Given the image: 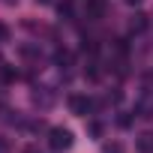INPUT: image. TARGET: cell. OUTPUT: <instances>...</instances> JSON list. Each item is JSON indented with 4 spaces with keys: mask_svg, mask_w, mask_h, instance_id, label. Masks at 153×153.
<instances>
[{
    "mask_svg": "<svg viewBox=\"0 0 153 153\" xmlns=\"http://www.w3.org/2000/svg\"><path fill=\"white\" fill-rule=\"evenodd\" d=\"M48 144H51L54 150H66V147H72V132L63 129V126H54V129L48 132Z\"/></svg>",
    "mask_w": 153,
    "mask_h": 153,
    "instance_id": "6da1fadb",
    "label": "cell"
},
{
    "mask_svg": "<svg viewBox=\"0 0 153 153\" xmlns=\"http://www.w3.org/2000/svg\"><path fill=\"white\" fill-rule=\"evenodd\" d=\"M90 108H93V102H90L87 96H81V93H72V96H69V111H72L75 117H87Z\"/></svg>",
    "mask_w": 153,
    "mask_h": 153,
    "instance_id": "7a4b0ae2",
    "label": "cell"
},
{
    "mask_svg": "<svg viewBox=\"0 0 153 153\" xmlns=\"http://www.w3.org/2000/svg\"><path fill=\"white\" fill-rule=\"evenodd\" d=\"M105 15V0H87V18L99 21Z\"/></svg>",
    "mask_w": 153,
    "mask_h": 153,
    "instance_id": "3957f363",
    "label": "cell"
},
{
    "mask_svg": "<svg viewBox=\"0 0 153 153\" xmlns=\"http://www.w3.org/2000/svg\"><path fill=\"white\" fill-rule=\"evenodd\" d=\"M138 150L141 153H153V132H147V135L138 138Z\"/></svg>",
    "mask_w": 153,
    "mask_h": 153,
    "instance_id": "277c9868",
    "label": "cell"
},
{
    "mask_svg": "<svg viewBox=\"0 0 153 153\" xmlns=\"http://www.w3.org/2000/svg\"><path fill=\"white\" fill-rule=\"evenodd\" d=\"M144 27H147V15H135V18L129 21V30H132V33H141Z\"/></svg>",
    "mask_w": 153,
    "mask_h": 153,
    "instance_id": "5b68a950",
    "label": "cell"
},
{
    "mask_svg": "<svg viewBox=\"0 0 153 153\" xmlns=\"http://www.w3.org/2000/svg\"><path fill=\"white\" fill-rule=\"evenodd\" d=\"M54 63H57V66H66V63H72V54H69L66 48H57V51H54Z\"/></svg>",
    "mask_w": 153,
    "mask_h": 153,
    "instance_id": "8992f818",
    "label": "cell"
},
{
    "mask_svg": "<svg viewBox=\"0 0 153 153\" xmlns=\"http://www.w3.org/2000/svg\"><path fill=\"white\" fill-rule=\"evenodd\" d=\"M0 81H3V84L15 81V69H12V66H0Z\"/></svg>",
    "mask_w": 153,
    "mask_h": 153,
    "instance_id": "52a82bcc",
    "label": "cell"
},
{
    "mask_svg": "<svg viewBox=\"0 0 153 153\" xmlns=\"http://www.w3.org/2000/svg\"><path fill=\"white\" fill-rule=\"evenodd\" d=\"M81 51H84V54H90V57H93V54H96V51H99V45H96V39H84V45H81Z\"/></svg>",
    "mask_w": 153,
    "mask_h": 153,
    "instance_id": "ba28073f",
    "label": "cell"
},
{
    "mask_svg": "<svg viewBox=\"0 0 153 153\" xmlns=\"http://www.w3.org/2000/svg\"><path fill=\"white\" fill-rule=\"evenodd\" d=\"M57 12L69 18V15H72V0H63V3H57Z\"/></svg>",
    "mask_w": 153,
    "mask_h": 153,
    "instance_id": "9c48e42d",
    "label": "cell"
},
{
    "mask_svg": "<svg viewBox=\"0 0 153 153\" xmlns=\"http://www.w3.org/2000/svg\"><path fill=\"white\" fill-rule=\"evenodd\" d=\"M84 75H87V78H90V81H96V78H99V69H96V63H90Z\"/></svg>",
    "mask_w": 153,
    "mask_h": 153,
    "instance_id": "30bf717a",
    "label": "cell"
},
{
    "mask_svg": "<svg viewBox=\"0 0 153 153\" xmlns=\"http://www.w3.org/2000/svg\"><path fill=\"white\" fill-rule=\"evenodd\" d=\"M87 129H90V135H96V138L102 135V123H96V120H93V123H87Z\"/></svg>",
    "mask_w": 153,
    "mask_h": 153,
    "instance_id": "8fae6325",
    "label": "cell"
},
{
    "mask_svg": "<svg viewBox=\"0 0 153 153\" xmlns=\"http://www.w3.org/2000/svg\"><path fill=\"white\" fill-rule=\"evenodd\" d=\"M105 153H123L120 144H105Z\"/></svg>",
    "mask_w": 153,
    "mask_h": 153,
    "instance_id": "7c38bea8",
    "label": "cell"
},
{
    "mask_svg": "<svg viewBox=\"0 0 153 153\" xmlns=\"http://www.w3.org/2000/svg\"><path fill=\"white\" fill-rule=\"evenodd\" d=\"M6 39H9V27H6V24H0V42H6Z\"/></svg>",
    "mask_w": 153,
    "mask_h": 153,
    "instance_id": "4fadbf2b",
    "label": "cell"
},
{
    "mask_svg": "<svg viewBox=\"0 0 153 153\" xmlns=\"http://www.w3.org/2000/svg\"><path fill=\"white\" fill-rule=\"evenodd\" d=\"M117 123H120V126H123V129H126V126H129V123H132V117H129V114H123V117H117Z\"/></svg>",
    "mask_w": 153,
    "mask_h": 153,
    "instance_id": "5bb4252c",
    "label": "cell"
},
{
    "mask_svg": "<svg viewBox=\"0 0 153 153\" xmlns=\"http://www.w3.org/2000/svg\"><path fill=\"white\" fill-rule=\"evenodd\" d=\"M126 3H129V6H135V3H141V0H126Z\"/></svg>",
    "mask_w": 153,
    "mask_h": 153,
    "instance_id": "9a60e30c",
    "label": "cell"
},
{
    "mask_svg": "<svg viewBox=\"0 0 153 153\" xmlns=\"http://www.w3.org/2000/svg\"><path fill=\"white\" fill-rule=\"evenodd\" d=\"M21 153H36V150H33V147H27V150H21Z\"/></svg>",
    "mask_w": 153,
    "mask_h": 153,
    "instance_id": "2e32d148",
    "label": "cell"
},
{
    "mask_svg": "<svg viewBox=\"0 0 153 153\" xmlns=\"http://www.w3.org/2000/svg\"><path fill=\"white\" fill-rule=\"evenodd\" d=\"M36 3H48V0H36Z\"/></svg>",
    "mask_w": 153,
    "mask_h": 153,
    "instance_id": "e0dca14e",
    "label": "cell"
}]
</instances>
